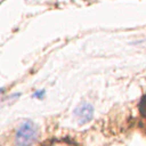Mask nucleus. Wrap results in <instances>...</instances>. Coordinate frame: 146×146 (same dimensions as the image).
Wrapping results in <instances>:
<instances>
[{
	"label": "nucleus",
	"instance_id": "f03ea898",
	"mask_svg": "<svg viewBox=\"0 0 146 146\" xmlns=\"http://www.w3.org/2000/svg\"><path fill=\"white\" fill-rule=\"evenodd\" d=\"M74 115L80 125L86 124V123L90 122L94 116V107L89 103H82L75 108Z\"/></svg>",
	"mask_w": 146,
	"mask_h": 146
},
{
	"label": "nucleus",
	"instance_id": "f257e3e1",
	"mask_svg": "<svg viewBox=\"0 0 146 146\" xmlns=\"http://www.w3.org/2000/svg\"><path fill=\"white\" fill-rule=\"evenodd\" d=\"M39 138V129L30 120L23 121L15 131V145L16 146H33Z\"/></svg>",
	"mask_w": 146,
	"mask_h": 146
},
{
	"label": "nucleus",
	"instance_id": "39448f33",
	"mask_svg": "<svg viewBox=\"0 0 146 146\" xmlns=\"http://www.w3.org/2000/svg\"><path fill=\"white\" fill-rule=\"evenodd\" d=\"M2 92H3V88H1V89H0V95H1Z\"/></svg>",
	"mask_w": 146,
	"mask_h": 146
},
{
	"label": "nucleus",
	"instance_id": "7ed1b4c3",
	"mask_svg": "<svg viewBox=\"0 0 146 146\" xmlns=\"http://www.w3.org/2000/svg\"><path fill=\"white\" fill-rule=\"evenodd\" d=\"M139 108H140V113H141L144 116H146V96H144V97L141 98Z\"/></svg>",
	"mask_w": 146,
	"mask_h": 146
},
{
	"label": "nucleus",
	"instance_id": "423d86ee",
	"mask_svg": "<svg viewBox=\"0 0 146 146\" xmlns=\"http://www.w3.org/2000/svg\"><path fill=\"white\" fill-rule=\"evenodd\" d=\"M58 146H62V145H58Z\"/></svg>",
	"mask_w": 146,
	"mask_h": 146
},
{
	"label": "nucleus",
	"instance_id": "20e7f679",
	"mask_svg": "<svg viewBox=\"0 0 146 146\" xmlns=\"http://www.w3.org/2000/svg\"><path fill=\"white\" fill-rule=\"evenodd\" d=\"M43 95H44V91H43V90H38V91H35V92L33 94V97H36V98L41 99V98L43 97Z\"/></svg>",
	"mask_w": 146,
	"mask_h": 146
}]
</instances>
